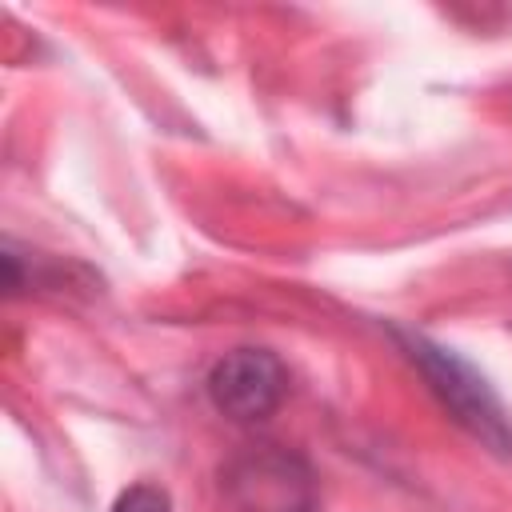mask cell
<instances>
[{"label": "cell", "mask_w": 512, "mask_h": 512, "mask_svg": "<svg viewBox=\"0 0 512 512\" xmlns=\"http://www.w3.org/2000/svg\"><path fill=\"white\" fill-rule=\"evenodd\" d=\"M408 352H412V360L424 368V376L432 380L436 396L452 408V416H456L476 440H484L492 452L512 456V424H508L500 400L492 396V388L484 384V376H480L472 364H464L452 348L428 344L424 336H408Z\"/></svg>", "instance_id": "6da1fadb"}, {"label": "cell", "mask_w": 512, "mask_h": 512, "mask_svg": "<svg viewBox=\"0 0 512 512\" xmlns=\"http://www.w3.org/2000/svg\"><path fill=\"white\" fill-rule=\"evenodd\" d=\"M112 512H172L168 492L156 484H132L128 492H120V500L112 504Z\"/></svg>", "instance_id": "277c9868"}, {"label": "cell", "mask_w": 512, "mask_h": 512, "mask_svg": "<svg viewBox=\"0 0 512 512\" xmlns=\"http://www.w3.org/2000/svg\"><path fill=\"white\" fill-rule=\"evenodd\" d=\"M224 492L236 512H312L316 480L312 468L276 444L236 456L224 472Z\"/></svg>", "instance_id": "7a4b0ae2"}, {"label": "cell", "mask_w": 512, "mask_h": 512, "mask_svg": "<svg viewBox=\"0 0 512 512\" xmlns=\"http://www.w3.org/2000/svg\"><path fill=\"white\" fill-rule=\"evenodd\" d=\"M288 372L276 352L268 348H236L224 352L208 372V396L212 404L240 424H256L272 416L284 400Z\"/></svg>", "instance_id": "3957f363"}]
</instances>
